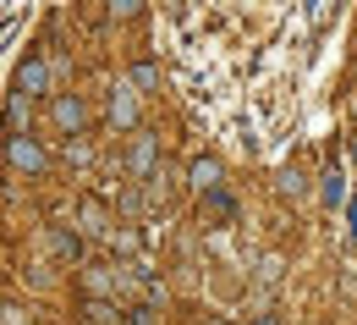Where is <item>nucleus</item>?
Segmentation results:
<instances>
[{"instance_id":"obj_1","label":"nucleus","mask_w":357,"mask_h":325,"mask_svg":"<svg viewBox=\"0 0 357 325\" xmlns=\"http://www.w3.org/2000/svg\"><path fill=\"white\" fill-rule=\"evenodd\" d=\"M11 160H17L22 171H39V166H45V154H39V149H33L28 138H17V143H11Z\"/></svg>"},{"instance_id":"obj_2","label":"nucleus","mask_w":357,"mask_h":325,"mask_svg":"<svg viewBox=\"0 0 357 325\" xmlns=\"http://www.w3.org/2000/svg\"><path fill=\"white\" fill-rule=\"evenodd\" d=\"M17 89H22V94H39V89H45V61H28L22 78H17Z\"/></svg>"},{"instance_id":"obj_3","label":"nucleus","mask_w":357,"mask_h":325,"mask_svg":"<svg viewBox=\"0 0 357 325\" xmlns=\"http://www.w3.org/2000/svg\"><path fill=\"white\" fill-rule=\"evenodd\" d=\"M55 122L77 133V127H83V105H77V99H61V105H55Z\"/></svg>"},{"instance_id":"obj_4","label":"nucleus","mask_w":357,"mask_h":325,"mask_svg":"<svg viewBox=\"0 0 357 325\" xmlns=\"http://www.w3.org/2000/svg\"><path fill=\"white\" fill-rule=\"evenodd\" d=\"M192 177H198V187H209L215 177H220V166H215V160H204V166H192Z\"/></svg>"},{"instance_id":"obj_5","label":"nucleus","mask_w":357,"mask_h":325,"mask_svg":"<svg viewBox=\"0 0 357 325\" xmlns=\"http://www.w3.org/2000/svg\"><path fill=\"white\" fill-rule=\"evenodd\" d=\"M324 198H330V204H341V171H330V182H324Z\"/></svg>"}]
</instances>
